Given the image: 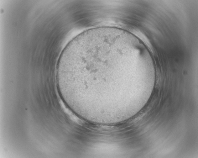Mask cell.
I'll return each instance as SVG.
<instances>
[{"mask_svg":"<svg viewBox=\"0 0 198 158\" xmlns=\"http://www.w3.org/2000/svg\"><path fill=\"white\" fill-rule=\"evenodd\" d=\"M143 78L136 48L123 34L111 30L74 39L62 52L56 69L57 86L65 104L76 111L101 114L118 109L122 89Z\"/></svg>","mask_w":198,"mask_h":158,"instance_id":"6da1fadb","label":"cell"}]
</instances>
